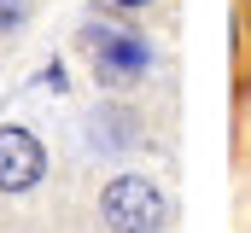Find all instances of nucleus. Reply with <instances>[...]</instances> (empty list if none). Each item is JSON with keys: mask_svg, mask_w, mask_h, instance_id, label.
<instances>
[{"mask_svg": "<svg viewBox=\"0 0 251 233\" xmlns=\"http://www.w3.org/2000/svg\"><path fill=\"white\" fill-rule=\"evenodd\" d=\"M82 47H88V64L105 88H128L152 70V41L128 23H88L82 29Z\"/></svg>", "mask_w": 251, "mask_h": 233, "instance_id": "nucleus-1", "label": "nucleus"}, {"mask_svg": "<svg viewBox=\"0 0 251 233\" xmlns=\"http://www.w3.org/2000/svg\"><path fill=\"white\" fill-rule=\"evenodd\" d=\"M100 222L111 233H164L170 204H164L158 181H146V175H111L105 192H100Z\"/></svg>", "mask_w": 251, "mask_h": 233, "instance_id": "nucleus-2", "label": "nucleus"}, {"mask_svg": "<svg viewBox=\"0 0 251 233\" xmlns=\"http://www.w3.org/2000/svg\"><path fill=\"white\" fill-rule=\"evenodd\" d=\"M47 175V146L41 134H29L24 122L0 128V192H35Z\"/></svg>", "mask_w": 251, "mask_h": 233, "instance_id": "nucleus-3", "label": "nucleus"}, {"mask_svg": "<svg viewBox=\"0 0 251 233\" xmlns=\"http://www.w3.org/2000/svg\"><path fill=\"white\" fill-rule=\"evenodd\" d=\"M24 12H29V6H24V0H0V23H18V18H24Z\"/></svg>", "mask_w": 251, "mask_h": 233, "instance_id": "nucleus-4", "label": "nucleus"}, {"mask_svg": "<svg viewBox=\"0 0 251 233\" xmlns=\"http://www.w3.org/2000/svg\"><path fill=\"white\" fill-rule=\"evenodd\" d=\"M111 6H117V12H140L146 0H111Z\"/></svg>", "mask_w": 251, "mask_h": 233, "instance_id": "nucleus-5", "label": "nucleus"}]
</instances>
